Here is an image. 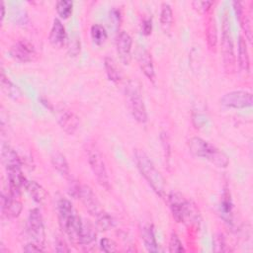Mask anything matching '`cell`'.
<instances>
[{"label":"cell","instance_id":"obj_1","mask_svg":"<svg viewBox=\"0 0 253 253\" xmlns=\"http://www.w3.org/2000/svg\"><path fill=\"white\" fill-rule=\"evenodd\" d=\"M57 216L60 228L74 244H79L82 218L76 213L70 201L61 198L57 202Z\"/></svg>","mask_w":253,"mask_h":253},{"label":"cell","instance_id":"obj_2","mask_svg":"<svg viewBox=\"0 0 253 253\" xmlns=\"http://www.w3.org/2000/svg\"><path fill=\"white\" fill-rule=\"evenodd\" d=\"M134 160L140 174L144 177L153 191L160 197L165 194V180L158 169L155 167L149 156L141 149L134 151Z\"/></svg>","mask_w":253,"mask_h":253},{"label":"cell","instance_id":"obj_3","mask_svg":"<svg viewBox=\"0 0 253 253\" xmlns=\"http://www.w3.org/2000/svg\"><path fill=\"white\" fill-rule=\"evenodd\" d=\"M168 204L174 219L180 223H198L200 213L195 205L179 192L168 195Z\"/></svg>","mask_w":253,"mask_h":253},{"label":"cell","instance_id":"obj_4","mask_svg":"<svg viewBox=\"0 0 253 253\" xmlns=\"http://www.w3.org/2000/svg\"><path fill=\"white\" fill-rule=\"evenodd\" d=\"M188 146L194 156L204 158L217 167L225 168L229 163V159L224 152L201 137H192L188 141Z\"/></svg>","mask_w":253,"mask_h":253},{"label":"cell","instance_id":"obj_5","mask_svg":"<svg viewBox=\"0 0 253 253\" xmlns=\"http://www.w3.org/2000/svg\"><path fill=\"white\" fill-rule=\"evenodd\" d=\"M220 48H221L223 68L226 71V73L231 74L235 71L236 63H235L233 42H232L231 31H230V22H229L227 12L224 13L222 18Z\"/></svg>","mask_w":253,"mask_h":253},{"label":"cell","instance_id":"obj_6","mask_svg":"<svg viewBox=\"0 0 253 253\" xmlns=\"http://www.w3.org/2000/svg\"><path fill=\"white\" fill-rule=\"evenodd\" d=\"M125 92L128 109L134 120L140 124L146 123L147 112L141 97L139 84L135 80H129L126 85Z\"/></svg>","mask_w":253,"mask_h":253},{"label":"cell","instance_id":"obj_7","mask_svg":"<svg viewBox=\"0 0 253 253\" xmlns=\"http://www.w3.org/2000/svg\"><path fill=\"white\" fill-rule=\"evenodd\" d=\"M88 162L98 183L105 189H110V180L105 161L99 149L95 145L88 147Z\"/></svg>","mask_w":253,"mask_h":253},{"label":"cell","instance_id":"obj_8","mask_svg":"<svg viewBox=\"0 0 253 253\" xmlns=\"http://www.w3.org/2000/svg\"><path fill=\"white\" fill-rule=\"evenodd\" d=\"M27 233L30 238V242L44 248L45 231L42 213L40 210L33 209L30 211L27 222Z\"/></svg>","mask_w":253,"mask_h":253},{"label":"cell","instance_id":"obj_9","mask_svg":"<svg viewBox=\"0 0 253 253\" xmlns=\"http://www.w3.org/2000/svg\"><path fill=\"white\" fill-rule=\"evenodd\" d=\"M220 103L226 108L242 109L252 106V94L245 90H236L225 93L220 98Z\"/></svg>","mask_w":253,"mask_h":253},{"label":"cell","instance_id":"obj_10","mask_svg":"<svg viewBox=\"0 0 253 253\" xmlns=\"http://www.w3.org/2000/svg\"><path fill=\"white\" fill-rule=\"evenodd\" d=\"M78 198L80 199V201L82 202L83 206L88 211V212L93 216L98 217L100 214L104 212L97 196L94 194L93 190L89 186L87 185L80 186Z\"/></svg>","mask_w":253,"mask_h":253},{"label":"cell","instance_id":"obj_11","mask_svg":"<svg viewBox=\"0 0 253 253\" xmlns=\"http://www.w3.org/2000/svg\"><path fill=\"white\" fill-rule=\"evenodd\" d=\"M10 53L13 58L21 62H30L34 60L36 56V49L34 44L26 39L16 42L11 49Z\"/></svg>","mask_w":253,"mask_h":253},{"label":"cell","instance_id":"obj_12","mask_svg":"<svg viewBox=\"0 0 253 253\" xmlns=\"http://www.w3.org/2000/svg\"><path fill=\"white\" fill-rule=\"evenodd\" d=\"M56 120L60 127L67 134H74L79 127L78 117L66 108H58L56 110Z\"/></svg>","mask_w":253,"mask_h":253},{"label":"cell","instance_id":"obj_13","mask_svg":"<svg viewBox=\"0 0 253 253\" xmlns=\"http://www.w3.org/2000/svg\"><path fill=\"white\" fill-rule=\"evenodd\" d=\"M135 56L138 62V65L143 72V74L152 82L155 80V70L152 61L151 54L149 51L142 45H137L135 49Z\"/></svg>","mask_w":253,"mask_h":253},{"label":"cell","instance_id":"obj_14","mask_svg":"<svg viewBox=\"0 0 253 253\" xmlns=\"http://www.w3.org/2000/svg\"><path fill=\"white\" fill-rule=\"evenodd\" d=\"M131 37L125 31L120 32V34L117 37L116 47L118 55L125 65H128L131 60Z\"/></svg>","mask_w":253,"mask_h":253},{"label":"cell","instance_id":"obj_15","mask_svg":"<svg viewBox=\"0 0 253 253\" xmlns=\"http://www.w3.org/2000/svg\"><path fill=\"white\" fill-rule=\"evenodd\" d=\"M22 211V204L18 197L13 195H1V212L7 217H18Z\"/></svg>","mask_w":253,"mask_h":253},{"label":"cell","instance_id":"obj_16","mask_svg":"<svg viewBox=\"0 0 253 253\" xmlns=\"http://www.w3.org/2000/svg\"><path fill=\"white\" fill-rule=\"evenodd\" d=\"M49 42L55 48H61L67 40L65 28L59 19H54L49 33Z\"/></svg>","mask_w":253,"mask_h":253},{"label":"cell","instance_id":"obj_17","mask_svg":"<svg viewBox=\"0 0 253 253\" xmlns=\"http://www.w3.org/2000/svg\"><path fill=\"white\" fill-rule=\"evenodd\" d=\"M7 173H8L10 194L15 197H19L22 188H25V184L27 182L26 178L24 177V175L21 171V168L8 170Z\"/></svg>","mask_w":253,"mask_h":253},{"label":"cell","instance_id":"obj_18","mask_svg":"<svg viewBox=\"0 0 253 253\" xmlns=\"http://www.w3.org/2000/svg\"><path fill=\"white\" fill-rule=\"evenodd\" d=\"M2 162L6 168V170H12V169H19L21 168V159L17 152L8 144L2 145Z\"/></svg>","mask_w":253,"mask_h":253},{"label":"cell","instance_id":"obj_19","mask_svg":"<svg viewBox=\"0 0 253 253\" xmlns=\"http://www.w3.org/2000/svg\"><path fill=\"white\" fill-rule=\"evenodd\" d=\"M96 239V231L94 226L88 220L82 219L81 231H80V238L79 244L83 247L90 246Z\"/></svg>","mask_w":253,"mask_h":253},{"label":"cell","instance_id":"obj_20","mask_svg":"<svg viewBox=\"0 0 253 253\" xmlns=\"http://www.w3.org/2000/svg\"><path fill=\"white\" fill-rule=\"evenodd\" d=\"M25 189L29 195L39 204H42L46 200V192L42 185L36 181H27L25 184Z\"/></svg>","mask_w":253,"mask_h":253},{"label":"cell","instance_id":"obj_21","mask_svg":"<svg viewBox=\"0 0 253 253\" xmlns=\"http://www.w3.org/2000/svg\"><path fill=\"white\" fill-rule=\"evenodd\" d=\"M141 238L143 240L144 246L149 252H157L158 245L155 239L153 226L151 224H145L141 229Z\"/></svg>","mask_w":253,"mask_h":253},{"label":"cell","instance_id":"obj_22","mask_svg":"<svg viewBox=\"0 0 253 253\" xmlns=\"http://www.w3.org/2000/svg\"><path fill=\"white\" fill-rule=\"evenodd\" d=\"M238 64L242 71L249 72L250 70V60H249V53L247 49L246 41L242 36L239 37L238 42Z\"/></svg>","mask_w":253,"mask_h":253},{"label":"cell","instance_id":"obj_23","mask_svg":"<svg viewBox=\"0 0 253 253\" xmlns=\"http://www.w3.org/2000/svg\"><path fill=\"white\" fill-rule=\"evenodd\" d=\"M1 89L9 98L13 100H19L22 97V93L19 87L14 84L8 77H6L3 71L1 73Z\"/></svg>","mask_w":253,"mask_h":253},{"label":"cell","instance_id":"obj_24","mask_svg":"<svg viewBox=\"0 0 253 253\" xmlns=\"http://www.w3.org/2000/svg\"><path fill=\"white\" fill-rule=\"evenodd\" d=\"M173 24V12L168 3H163L160 11V27L165 34H168Z\"/></svg>","mask_w":253,"mask_h":253},{"label":"cell","instance_id":"obj_25","mask_svg":"<svg viewBox=\"0 0 253 253\" xmlns=\"http://www.w3.org/2000/svg\"><path fill=\"white\" fill-rule=\"evenodd\" d=\"M51 164L54 167V169L61 174L62 176L68 177L69 176V166L68 162L65 158V156L59 152V151H54L51 155Z\"/></svg>","mask_w":253,"mask_h":253},{"label":"cell","instance_id":"obj_26","mask_svg":"<svg viewBox=\"0 0 253 253\" xmlns=\"http://www.w3.org/2000/svg\"><path fill=\"white\" fill-rule=\"evenodd\" d=\"M104 66H105V70L109 80L113 82H119L121 80L122 75H121L120 69L112 57H109V56L105 57Z\"/></svg>","mask_w":253,"mask_h":253},{"label":"cell","instance_id":"obj_27","mask_svg":"<svg viewBox=\"0 0 253 253\" xmlns=\"http://www.w3.org/2000/svg\"><path fill=\"white\" fill-rule=\"evenodd\" d=\"M206 34H207V42L210 49H213L216 46V42H217V34H216V27H215V22L212 17H210L206 29Z\"/></svg>","mask_w":253,"mask_h":253},{"label":"cell","instance_id":"obj_28","mask_svg":"<svg viewBox=\"0 0 253 253\" xmlns=\"http://www.w3.org/2000/svg\"><path fill=\"white\" fill-rule=\"evenodd\" d=\"M220 213L226 222H230L232 220V204L230 196L227 192L222 195V200L220 203Z\"/></svg>","mask_w":253,"mask_h":253},{"label":"cell","instance_id":"obj_29","mask_svg":"<svg viewBox=\"0 0 253 253\" xmlns=\"http://www.w3.org/2000/svg\"><path fill=\"white\" fill-rule=\"evenodd\" d=\"M90 34H91V38H92L94 43H96L97 45L103 44L106 42L107 38H108V35H107V32H106L105 28L102 25H99V24H94L91 27Z\"/></svg>","mask_w":253,"mask_h":253},{"label":"cell","instance_id":"obj_30","mask_svg":"<svg viewBox=\"0 0 253 253\" xmlns=\"http://www.w3.org/2000/svg\"><path fill=\"white\" fill-rule=\"evenodd\" d=\"M56 12L57 14L63 18V19H67L71 16L72 14V10H73V3L71 1L68 0H60L56 3L55 6Z\"/></svg>","mask_w":253,"mask_h":253},{"label":"cell","instance_id":"obj_31","mask_svg":"<svg viewBox=\"0 0 253 253\" xmlns=\"http://www.w3.org/2000/svg\"><path fill=\"white\" fill-rule=\"evenodd\" d=\"M185 249L183 247V244L179 238V236L175 233L172 232L169 240V252L170 253H180L184 252Z\"/></svg>","mask_w":253,"mask_h":253},{"label":"cell","instance_id":"obj_32","mask_svg":"<svg viewBox=\"0 0 253 253\" xmlns=\"http://www.w3.org/2000/svg\"><path fill=\"white\" fill-rule=\"evenodd\" d=\"M68 53L70 56H76L80 52V39L77 35L71 36L68 42Z\"/></svg>","mask_w":253,"mask_h":253},{"label":"cell","instance_id":"obj_33","mask_svg":"<svg viewBox=\"0 0 253 253\" xmlns=\"http://www.w3.org/2000/svg\"><path fill=\"white\" fill-rule=\"evenodd\" d=\"M192 7L194 8L195 11H197L199 14H206L211 7L213 5L212 1H200L196 0L191 3Z\"/></svg>","mask_w":253,"mask_h":253},{"label":"cell","instance_id":"obj_34","mask_svg":"<svg viewBox=\"0 0 253 253\" xmlns=\"http://www.w3.org/2000/svg\"><path fill=\"white\" fill-rule=\"evenodd\" d=\"M112 226V218L106 212H103L97 217V227L100 230H107Z\"/></svg>","mask_w":253,"mask_h":253},{"label":"cell","instance_id":"obj_35","mask_svg":"<svg viewBox=\"0 0 253 253\" xmlns=\"http://www.w3.org/2000/svg\"><path fill=\"white\" fill-rule=\"evenodd\" d=\"M100 247L104 252H115L117 251V244L114 240L109 238H102L100 241Z\"/></svg>","mask_w":253,"mask_h":253},{"label":"cell","instance_id":"obj_36","mask_svg":"<svg viewBox=\"0 0 253 253\" xmlns=\"http://www.w3.org/2000/svg\"><path fill=\"white\" fill-rule=\"evenodd\" d=\"M213 245H214V248L213 250L215 252H223V251H226V243H225V240H224V237L221 235V234H218L215 238H214V241H213Z\"/></svg>","mask_w":253,"mask_h":253},{"label":"cell","instance_id":"obj_37","mask_svg":"<svg viewBox=\"0 0 253 253\" xmlns=\"http://www.w3.org/2000/svg\"><path fill=\"white\" fill-rule=\"evenodd\" d=\"M55 251H57V252H69L70 249L68 248V246L66 245V243L63 239L57 238L56 242H55Z\"/></svg>","mask_w":253,"mask_h":253},{"label":"cell","instance_id":"obj_38","mask_svg":"<svg viewBox=\"0 0 253 253\" xmlns=\"http://www.w3.org/2000/svg\"><path fill=\"white\" fill-rule=\"evenodd\" d=\"M24 251L29 252V253H31V252H42V251H43V248L40 247V246L37 245V244H34V243H32V242H29V243L24 247Z\"/></svg>","mask_w":253,"mask_h":253},{"label":"cell","instance_id":"obj_39","mask_svg":"<svg viewBox=\"0 0 253 253\" xmlns=\"http://www.w3.org/2000/svg\"><path fill=\"white\" fill-rule=\"evenodd\" d=\"M151 29H152L151 20L150 19L144 20L143 23H142V33L147 36V35H149L151 33Z\"/></svg>","mask_w":253,"mask_h":253},{"label":"cell","instance_id":"obj_40","mask_svg":"<svg viewBox=\"0 0 253 253\" xmlns=\"http://www.w3.org/2000/svg\"><path fill=\"white\" fill-rule=\"evenodd\" d=\"M5 17V4L4 2H1V21L4 19Z\"/></svg>","mask_w":253,"mask_h":253}]
</instances>
